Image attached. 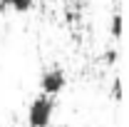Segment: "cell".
<instances>
[{
	"mask_svg": "<svg viewBox=\"0 0 129 127\" xmlns=\"http://www.w3.org/2000/svg\"><path fill=\"white\" fill-rule=\"evenodd\" d=\"M52 115H55V97L40 92L27 107V125L30 127H50L52 125Z\"/></svg>",
	"mask_w": 129,
	"mask_h": 127,
	"instance_id": "1",
	"label": "cell"
},
{
	"mask_svg": "<svg viewBox=\"0 0 129 127\" xmlns=\"http://www.w3.org/2000/svg\"><path fill=\"white\" fill-rule=\"evenodd\" d=\"M64 87H67V75H64L62 67H47V70H42V75H40V90H42V95H60Z\"/></svg>",
	"mask_w": 129,
	"mask_h": 127,
	"instance_id": "2",
	"label": "cell"
},
{
	"mask_svg": "<svg viewBox=\"0 0 129 127\" xmlns=\"http://www.w3.org/2000/svg\"><path fill=\"white\" fill-rule=\"evenodd\" d=\"M0 5H3V10L10 8V10L20 13V15H25V13H30L35 8V0H0Z\"/></svg>",
	"mask_w": 129,
	"mask_h": 127,
	"instance_id": "3",
	"label": "cell"
},
{
	"mask_svg": "<svg viewBox=\"0 0 129 127\" xmlns=\"http://www.w3.org/2000/svg\"><path fill=\"white\" fill-rule=\"evenodd\" d=\"M109 35H112L114 40H122V35H124V17L119 15V13H114L112 23H109Z\"/></svg>",
	"mask_w": 129,
	"mask_h": 127,
	"instance_id": "4",
	"label": "cell"
},
{
	"mask_svg": "<svg viewBox=\"0 0 129 127\" xmlns=\"http://www.w3.org/2000/svg\"><path fill=\"white\" fill-rule=\"evenodd\" d=\"M112 97L117 100V102H122V77H114V82H112Z\"/></svg>",
	"mask_w": 129,
	"mask_h": 127,
	"instance_id": "5",
	"label": "cell"
},
{
	"mask_svg": "<svg viewBox=\"0 0 129 127\" xmlns=\"http://www.w3.org/2000/svg\"><path fill=\"white\" fill-rule=\"evenodd\" d=\"M102 60H104L107 65H117V60H119V52H117V50H107V52L102 55Z\"/></svg>",
	"mask_w": 129,
	"mask_h": 127,
	"instance_id": "6",
	"label": "cell"
},
{
	"mask_svg": "<svg viewBox=\"0 0 129 127\" xmlns=\"http://www.w3.org/2000/svg\"><path fill=\"white\" fill-rule=\"evenodd\" d=\"M72 3H75V8H82V3H84V0H72Z\"/></svg>",
	"mask_w": 129,
	"mask_h": 127,
	"instance_id": "7",
	"label": "cell"
},
{
	"mask_svg": "<svg viewBox=\"0 0 129 127\" xmlns=\"http://www.w3.org/2000/svg\"><path fill=\"white\" fill-rule=\"evenodd\" d=\"M0 23H3V5H0Z\"/></svg>",
	"mask_w": 129,
	"mask_h": 127,
	"instance_id": "8",
	"label": "cell"
}]
</instances>
